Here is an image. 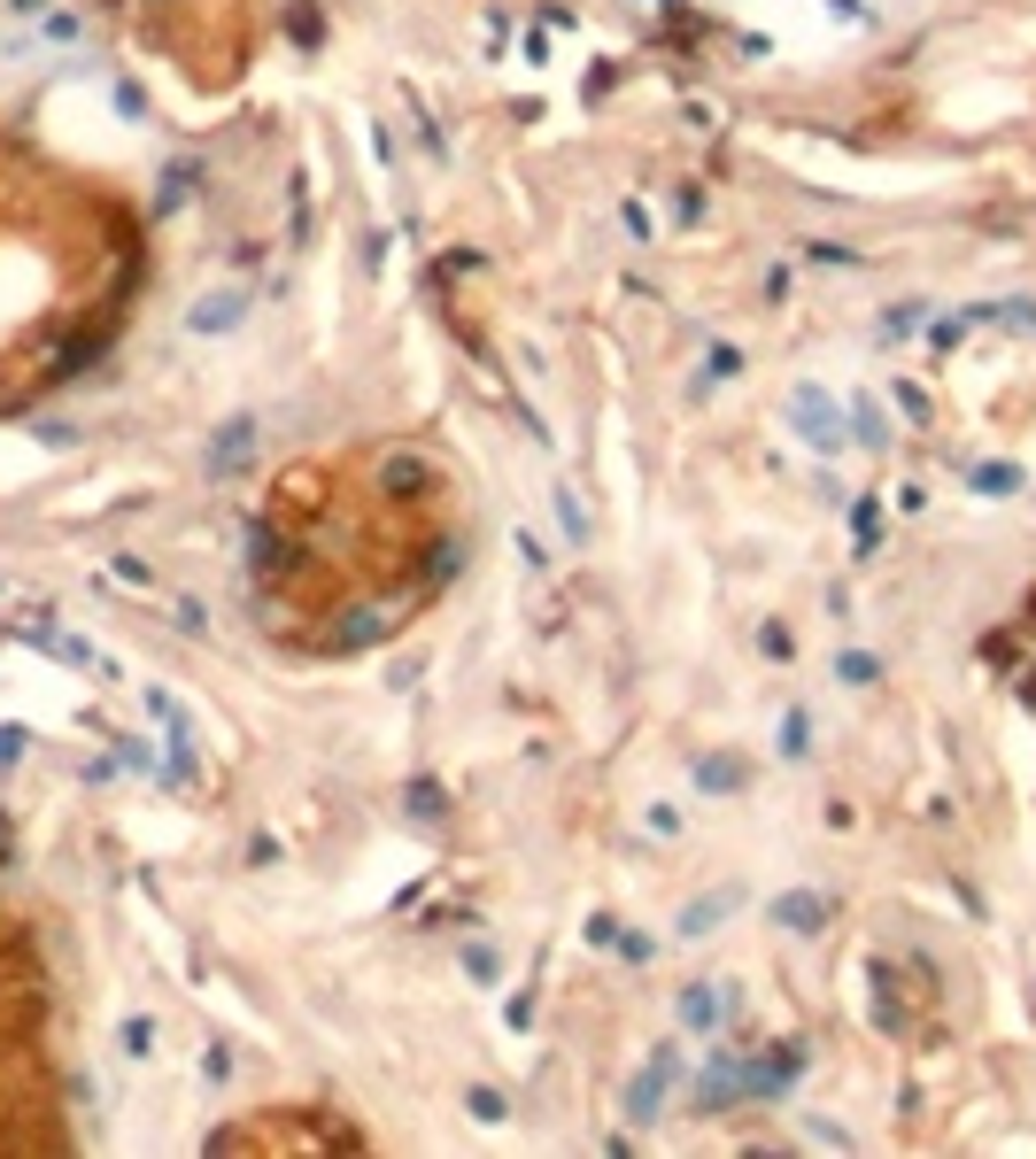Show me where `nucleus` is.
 <instances>
[{
	"mask_svg": "<svg viewBox=\"0 0 1036 1159\" xmlns=\"http://www.w3.org/2000/svg\"><path fill=\"white\" fill-rule=\"evenodd\" d=\"M286 32H294L302 46H317V8H302V0H294V8H286Z\"/></svg>",
	"mask_w": 1036,
	"mask_h": 1159,
	"instance_id": "nucleus-3",
	"label": "nucleus"
},
{
	"mask_svg": "<svg viewBox=\"0 0 1036 1159\" xmlns=\"http://www.w3.org/2000/svg\"><path fill=\"white\" fill-rule=\"evenodd\" d=\"M232 317H240V302H232V294H217V302H201V310H194V325H201V333H225Z\"/></svg>",
	"mask_w": 1036,
	"mask_h": 1159,
	"instance_id": "nucleus-2",
	"label": "nucleus"
},
{
	"mask_svg": "<svg viewBox=\"0 0 1036 1159\" xmlns=\"http://www.w3.org/2000/svg\"><path fill=\"white\" fill-rule=\"evenodd\" d=\"M248 448H256V425H248V418H232L225 433H217V448H209V472H232Z\"/></svg>",
	"mask_w": 1036,
	"mask_h": 1159,
	"instance_id": "nucleus-1",
	"label": "nucleus"
},
{
	"mask_svg": "<svg viewBox=\"0 0 1036 1159\" xmlns=\"http://www.w3.org/2000/svg\"><path fill=\"white\" fill-rule=\"evenodd\" d=\"M124 1051H132V1059H147V1051H155V1028H147V1021H124Z\"/></svg>",
	"mask_w": 1036,
	"mask_h": 1159,
	"instance_id": "nucleus-4",
	"label": "nucleus"
},
{
	"mask_svg": "<svg viewBox=\"0 0 1036 1159\" xmlns=\"http://www.w3.org/2000/svg\"><path fill=\"white\" fill-rule=\"evenodd\" d=\"M16 8H40V0H16Z\"/></svg>",
	"mask_w": 1036,
	"mask_h": 1159,
	"instance_id": "nucleus-7",
	"label": "nucleus"
},
{
	"mask_svg": "<svg viewBox=\"0 0 1036 1159\" xmlns=\"http://www.w3.org/2000/svg\"><path fill=\"white\" fill-rule=\"evenodd\" d=\"M410 811H418V819H434V811H441V789H434V781H418V789H410Z\"/></svg>",
	"mask_w": 1036,
	"mask_h": 1159,
	"instance_id": "nucleus-6",
	"label": "nucleus"
},
{
	"mask_svg": "<svg viewBox=\"0 0 1036 1159\" xmlns=\"http://www.w3.org/2000/svg\"><path fill=\"white\" fill-rule=\"evenodd\" d=\"M24 750H32V734H24V727H0V765H16Z\"/></svg>",
	"mask_w": 1036,
	"mask_h": 1159,
	"instance_id": "nucleus-5",
	"label": "nucleus"
}]
</instances>
